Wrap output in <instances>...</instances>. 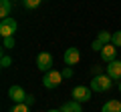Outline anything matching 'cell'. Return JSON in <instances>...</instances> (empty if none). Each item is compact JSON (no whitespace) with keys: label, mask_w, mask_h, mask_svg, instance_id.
I'll return each mask as SVG.
<instances>
[{"label":"cell","mask_w":121,"mask_h":112,"mask_svg":"<svg viewBox=\"0 0 121 112\" xmlns=\"http://www.w3.org/2000/svg\"><path fill=\"white\" fill-rule=\"evenodd\" d=\"M60 82H63V74H60L59 70H51V72H47L43 76V86L47 88V90H52V88L60 86Z\"/></svg>","instance_id":"2"},{"label":"cell","mask_w":121,"mask_h":112,"mask_svg":"<svg viewBox=\"0 0 121 112\" xmlns=\"http://www.w3.org/2000/svg\"><path fill=\"white\" fill-rule=\"evenodd\" d=\"M93 74H95V76H99V74H101V68H99V66H95V68H93Z\"/></svg>","instance_id":"22"},{"label":"cell","mask_w":121,"mask_h":112,"mask_svg":"<svg viewBox=\"0 0 121 112\" xmlns=\"http://www.w3.org/2000/svg\"><path fill=\"white\" fill-rule=\"evenodd\" d=\"M36 68L40 70V72H51L52 70V56L48 54V52H40L39 56H36Z\"/></svg>","instance_id":"4"},{"label":"cell","mask_w":121,"mask_h":112,"mask_svg":"<svg viewBox=\"0 0 121 112\" xmlns=\"http://www.w3.org/2000/svg\"><path fill=\"white\" fill-rule=\"evenodd\" d=\"M119 92H121V80H119Z\"/></svg>","instance_id":"24"},{"label":"cell","mask_w":121,"mask_h":112,"mask_svg":"<svg viewBox=\"0 0 121 112\" xmlns=\"http://www.w3.org/2000/svg\"><path fill=\"white\" fill-rule=\"evenodd\" d=\"M111 44H113V46H117V48H121V30L113 32V38H111Z\"/></svg>","instance_id":"16"},{"label":"cell","mask_w":121,"mask_h":112,"mask_svg":"<svg viewBox=\"0 0 121 112\" xmlns=\"http://www.w3.org/2000/svg\"><path fill=\"white\" fill-rule=\"evenodd\" d=\"M111 78L107 76V74H99V76H93V80H91V90L93 92H109L111 90Z\"/></svg>","instance_id":"1"},{"label":"cell","mask_w":121,"mask_h":112,"mask_svg":"<svg viewBox=\"0 0 121 112\" xmlns=\"http://www.w3.org/2000/svg\"><path fill=\"white\" fill-rule=\"evenodd\" d=\"M101 112H121V102L119 100H109V102L103 104Z\"/></svg>","instance_id":"12"},{"label":"cell","mask_w":121,"mask_h":112,"mask_svg":"<svg viewBox=\"0 0 121 112\" xmlns=\"http://www.w3.org/2000/svg\"><path fill=\"white\" fill-rule=\"evenodd\" d=\"M24 104H26V106L35 104V96H32V94H26V100H24Z\"/></svg>","instance_id":"21"},{"label":"cell","mask_w":121,"mask_h":112,"mask_svg":"<svg viewBox=\"0 0 121 112\" xmlns=\"http://www.w3.org/2000/svg\"><path fill=\"white\" fill-rule=\"evenodd\" d=\"M10 112H30V108L26 106V104H16V106H12Z\"/></svg>","instance_id":"18"},{"label":"cell","mask_w":121,"mask_h":112,"mask_svg":"<svg viewBox=\"0 0 121 112\" xmlns=\"http://www.w3.org/2000/svg\"><path fill=\"white\" fill-rule=\"evenodd\" d=\"M63 60H65L67 66H71V68H73V66L81 60V52H79L77 48H67L65 54H63Z\"/></svg>","instance_id":"7"},{"label":"cell","mask_w":121,"mask_h":112,"mask_svg":"<svg viewBox=\"0 0 121 112\" xmlns=\"http://www.w3.org/2000/svg\"><path fill=\"white\" fill-rule=\"evenodd\" d=\"M103 46H105V44L103 42H99V40H93V44H91V48H93V50H95V52H101V50H103Z\"/></svg>","instance_id":"19"},{"label":"cell","mask_w":121,"mask_h":112,"mask_svg":"<svg viewBox=\"0 0 121 112\" xmlns=\"http://www.w3.org/2000/svg\"><path fill=\"white\" fill-rule=\"evenodd\" d=\"M40 2H43V0H22V4H24L26 10H35V8H39Z\"/></svg>","instance_id":"14"},{"label":"cell","mask_w":121,"mask_h":112,"mask_svg":"<svg viewBox=\"0 0 121 112\" xmlns=\"http://www.w3.org/2000/svg\"><path fill=\"white\" fill-rule=\"evenodd\" d=\"M60 112H83L81 102L71 100V102H67V104H63V106H60Z\"/></svg>","instance_id":"11"},{"label":"cell","mask_w":121,"mask_h":112,"mask_svg":"<svg viewBox=\"0 0 121 112\" xmlns=\"http://www.w3.org/2000/svg\"><path fill=\"white\" fill-rule=\"evenodd\" d=\"M10 10H12V0H0V18H10Z\"/></svg>","instance_id":"10"},{"label":"cell","mask_w":121,"mask_h":112,"mask_svg":"<svg viewBox=\"0 0 121 112\" xmlns=\"http://www.w3.org/2000/svg\"><path fill=\"white\" fill-rule=\"evenodd\" d=\"M60 74H63V78H71V76H73V68H71V66H67V68L60 70Z\"/></svg>","instance_id":"20"},{"label":"cell","mask_w":121,"mask_h":112,"mask_svg":"<svg viewBox=\"0 0 121 112\" xmlns=\"http://www.w3.org/2000/svg\"><path fill=\"white\" fill-rule=\"evenodd\" d=\"M16 28H18V24H16L14 18H4V20H0V34H2V38L14 36Z\"/></svg>","instance_id":"3"},{"label":"cell","mask_w":121,"mask_h":112,"mask_svg":"<svg viewBox=\"0 0 121 112\" xmlns=\"http://www.w3.org/2000/svg\"><path fill=\"white\" fill-rule=\"evenodd\" d=\"M14 36H8V38H2V46H4V50H10V48H14Z\"/></svg>","instance_id":"15"},{"label":"cell","mask_w":121,"mask_h":112,"mask_svg":"<svg viewBox=\"0 0 121 112\" xmlns=\"http://www.w3.org/2000/svg\"><path fill=\"white\" fill-rule=\"evenodd\" d=\"M115 56H117V46H113V44H105L103 50H101V60L109 64V62L115 60Z\"/></svg>","instance_id":"9"},{"label":"cell","mask_w":121,"mask_h":112,"mask_svg":"<svg viewBox=\"0 0 121 112\" xmlns=\"http://www.w3.org/2000/svg\"><path fill=\"white\" fill-rule=\"evenodd\" d=\"M8 96H10V100H14L16 104H24V100H26V92H24V88L18 86V84H14V86L8 88Z\"/></svg>","instance_id":"6"},{"label":"cell","mask_w":121,"mask_h":112,"mask_svg":"<svg viewBox=\"0 0 121 112\" xmlns=\"http://www.w3.org/2000/svg\"><path fill=\"white\" fill-rule=\"evenodd\" d=\"M91 96H93V90H91V86H75L73 88V100H77V102H89Z\"/></svg>","instance_id":"5"},{"label":"cell","mask_w":121,"mask_h":112,"mask_svg":"<svg viewBox=\"0 0 121 112\" xmlns=\"http://www.w3.org/2000/svg\"><path fill=\"white\" fill-rule=\"evenodd\" d=\"M107 76L111 80H121V60H113L107 64Z\"/></svg>","instance_id":"8"},{"label":"cell","mask_w":121,"mask_h":112,"mask_svg":"<svg viewBox=\"0 0 121 112\" xmlns=\"http://www.w3.org/2000/svg\"><path fill=\"white\" fill-rule=\"evenodd\" d=\"M10 64H12V58L6 56V54H2V58H0V66H2V68H8Z\"/></svg>","instance_id":"17"},{"label":"cell","mask_w":121,"mask_h":112,"mask_svg":"<svg viewBox=\"0 0 121 112\" xmlns=\"http://www.w3.org/2000/svg\"><path fill=\"white\" fill-rule=\"evenodd\" d=\"M47 112H60V110H47Z\"/></svg>","instance_id":"23"},{"label":"cell","mask_w":121,"mask_h":112,"mask_svg":"<svg viewBox=\"0 0 121 112\" xmlns=\"http://www.w3.org/2000/svg\"><path fill=\"white\" fill-rule=\"evenodd\" d=\"M111 38H113V32H107V30H101L97 34V40L103 44H111Z\"/></svg>","instance_id":"13"}]
</instances>
